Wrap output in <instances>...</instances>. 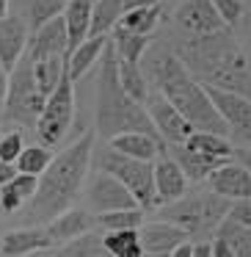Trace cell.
<instances>
[{
	"label": "cell",
	"mask_w": 251,
	"mask_h": 257,
	"mask_svg": "<svg viewBox=\"0 0 251 257\" xmlns=\"http://www.w3.org/2000/svg\"><path fill=\"white\" fill-rule=\"evenodd\" d=\"M94 130H86L78 141L64 147L58 155H53L50 166L39 174L36 194L25 205V221L28 227H42L61 216L64 210L72 207L78 194L83 191V183L89 177L91 166V150H94Z\"/></svg>",
	"instance_id": "1"
},
{
	"label": "cell",
	"mask_w": 251,
	"mask_h": 257,
	"mask_svg": "<svg viewBox=\"0 0 251 257\" xmlns=\"http://www.w3.org/2000/svg\"><path fill=\"white\" fill-rule=\"evenodd\" d=\"M201 86L232 91L251 100V67L245 53L234 42L232 31L223 28L215 34L190 36L174 53Z\"/></svg>",
	"instance_id": "2"
},
{
	"label": "cell",
	"mask_w": 251,
	"mask_h": 257,
	"mask_svg": "<svg viewBox=\"0 0 251 257\" xmlns=\"http://www.w3.org/2000/svg\"><path fill=\"white\" fill-rule=\"evenodd\" d=\"M146 72L155 80L157 91L182 113V119L193 130L201 133H215L226 136V122L218 116V111L212 108L210 97H207L204 86L185 69V64L174 56L171 50H152V56L146 58Z\"/></svg>",
	"instance_id": "3"
},
{
	"label": "cell",
	"mask_w": 251,
	"mask_h": 257,
	"mask_svg": "<svg viewBox=\"0 0 251 257\" xmlns=\"http://www.w3.org/2000/svg\"><path fill=\"white\" fill-rule=\"evenodd\" d=\"M94 133L111 141L119 133H146L152 139L160 141L157 130L152 127L146 108L133 102L124 89L119 86L116 75V50H113L111 39H108L105 50L100 56V80H97V122Z\"/></svg>",
	"instance_id": "4"
},
{
	"label": "cell",
	"mask_w": 251,
	"mask_h": 257,
	"mask_svg": "<svg viewBox=\"0 0 251 257\" xmlns=\"http://www.w3.org/2000/svg\"><path fill=\"white\" fill-rule=\"evenodd\" d=\"M232 202H226L223 196L212 194V191H201V194H185L182 199L171 202L163 207V221H171L177 227H182L188 235H201L215 229L223 218L229 216Z\"/></svg>",
	"instance_id": "5"
},
{
	"label": "cell",
	"mask_w": 251,
	"mask_h": 257,
	"mask_svg": "<svg viewBox=\"0 0 251 257\" xmlns=\"http://www.w3.org/2000/svg\"><path fill=\"white\" fill-rule=\"evenodd\" d=\"M47 97L36 89L34 83V69H31V56L23 53L14 69L9 72V91H6V105L0 111V116L6 122H14L20 127H34L39 119L42 108H45Z\"/></svg>",
	"instance_id": "6"
},
{
	"label": "cell",
	"mask_w": 251,
	"mask_h": 257,
	"mask_svg": "<svg viewBox=\"0 0 251 257\" xmlns=\"http://www.w3.org/2000/svg\"><path fill=\"white\" fill-rule=\"evenodd\" d=\"M75 122V83L69 78V72L61 75L58 86L47 94L45 108H42L39 119H36V136H39L42 147H58L67 139L69 127Z\"/></svg>",
	"instance_id": "7"
},
{
	"label": "cell",
	"mask_w": 251,
	"mask_h": 257,
	"mask_svg": "<svg viewBox=\"0 0 251 257\" xmlns=\"http://www.w3.org/2000/svg\"><path fill=\"white\" fill-rule=\"evenodd\" d=\"M100 172L116 177L130 191V196L135 199V205L141 210L155 207V174H152V163L135 161V158H124L119 152L108 150L100 161Z\"/></svg>",
	"instance_id": "8"
},
{
	"label": "cell",
	"mask_w": 251,
	"mask_h": 257,
	"mask_svg": "<svg viewBox=\"0 0 251 257\" xmlns=\"http://www.w3.org/2000/svg\"><path fill=\"white\" fill-rule=\"evenodd\" d=\"M204 91L210 97L212 108L218 111V116L226 122L229 133L237 141L251 147V100H245L240 94H232V91L212 89V86H204Z\"/></svg>",
	"instance_id": "9"
},
{
	"label": "cell",
	"mask_w": 251,
	"mask_h": 257,
	"mask_svg": "<svg viewBox=\"0 0 251 257\" xmlns=\"http://www.w3.org/2000/svg\"><path fill=\"white\" fill-rule=\"evenodd\" d=\"M146 116H149L152 127L157 130L163 144H182V141L193 133V127L182 119V113H179L160 91L146 97Z\"/></svg>",
	"instance_id": "10"
},
{
	"label": "cell",
	"mask_w": 251,
	"mask_h": 257,
	"mask_svg": "<svg viewBox=\"0 0 251 257\" xmlns=\"http://www.w3.org/2000/svg\"><path fill=\"white\" fill-rule=\"evenodd\" d=\"M86 199L94 207L97 213H111V210H130V207H138L135 199L130 196V191L119 183L116 177L100 172L94 174V180L89 183V191H86Z\"/></svg>",
	"instance_id": "11"
},
{
	"label": "cell",
	"mask_w": 251,
	"mask_h": 257,
	"mask_svg": "<svg viewBox=\"0 0 251 257\" xmlns=\"http://www.w3.org/2000/svg\"><path fill=\"white\" fill-rule=\"evenodd\" d=\"M207 185H210L212 194L223 196L226 202L251 199V174L237 161H226L218 169H212L210 177H207Z\"/></svg>",
	"instance_id": "12"
},
{
	"label": "cell",
	"mask_w": 251,
	"mask_h": 257,
	"mask_svg": "<svg viewBox=\"0 0 251 257\" xmlns=\"http://www.w3.org/2000/svg\"><path fill=\"white\" fill-rule=\"evenodd\" d=\"M152 174H155V207H166L188 194L190 180L168 155H160L152 163Z\"/></svg>",
	"instance_id": "13"
},
{
	"label": "cell",
	"mask_w": 251,
	"mask_h": 257,
	"mask_svg": "<svg viewBox=\"0 0 251 257\" xmlns=\"http://www.w3.org/2000/svg\"><path fill=\"white\" fill-rule=\"evenodd\" d=\"M138 238H141V249L144 254H155V257H168L179 243L188 240V232L182 227L171 221H149V224H141L138 227Z\"/></svg>",
	"instance_id": "14"
},
{
	"label": "cell",
	"mask_w": 251,
	"mask_h": 257,
	"mask_svg": "<svg viewBox=\"0 0 251 257\" xmlns=\"http://www.w3.org/2000/svg\"><path fill=\"white\" fill-rule=\"evenodd\" d=\"M177 25L182 31H188L190 36H204V34H215L223 31V20L215 14L210 0H185L177 9Z\"/></svg>",
	"instance_id": "15"
},
{
	"label": "cell",
	"mask_w": 251,
	"mask_h": 257,
	"mask_svg": "<svg viewBox=\"0 0 251 257\" xmlns=\"http://www.w3.org/2000/svg\"><path fill=\"white\" fill-rule=\"evenodd\" d=\"M28 39H31V31L20 14L0 17V64L6 67V72H12L14 64L20 61V56L28 47Z\"/></svg>",
	"instance_id": "16"
},
{
	"label": "cell",
	"mask_w": 251,
	"mask_h": 257,
	"mask_svg": "<svg viewBox=\"0 0 251 257\" xmlns=\"http://www.w3.org/2000/svg\"><path fill=\"white\" fill-rule=\"evenodd\" d=\"M31 58H67V28L64 20L56 17L39 31H34L25 47Z\"/></svg>",
	"instance_id": "17"
},
{
	"label": "cell",
	"mask_w": 251,
	"mask_h": 257,
	"mask_svg": "<svg viewBox=\"0 0 251 257\" xmlns=\"http://www.w3.org/2000/svg\"><path fill=\"white\" fill-rule=\"evenodd\" d=\"M53 240L45 232V227H20V229H9L0 238V254L3 257H31L36 251L50 249Z\"/></svg>",
	"instance_id": "18"
},
{
	"label": "cell",
	"mask_w": 251,
	"mask_h": 257,
	"mask_svg": "<svg viewBox=\"0 0 251 257\" xmlns=\"http://www.w3.org/2000/svg\"><path fill=\"white\" fill-rule=\"evenodd\" d=\"M94 227H97V221H94L91 213L78 210V207H69V210L61 213V216H56L53 221L45 224V232L50 235L53 246H58V243H67V240L80 238V235H89Z\"/></svg>",
	"instance_id": "19"
},
{
	"label": "cell",
	"mask_w": 251,
	"mask_h": 257,
	"mask_svg": "<svg viewBox=\"0 0 251 257\" xmlns=\"http://www.w3.org/2000/svg\"><path fill=\"white\" fill-rule=\"evenodd\" d=\"M111 150L124 158H135V161L155 163L160 155H166V144L146 133H119L111 139Z\"/></svg>",
	"instance_id": "20"
},
{
	"label": "cell",
	"mask_w": 251,
	"mask_h": 257,
	"mask_svg": "<svg viewBox=\"0 0 251 257\" xmlns=\"http://www.w3.org/2000/svg\"><path fill=\"white\" fill-rule=\"evenodd\" d=\"M64 28H67V56L89 39V25H91V0H67V9L61 14Z\"/></svg>",
	"instance_id": "21"
},
{
	"label": "cell",
	"mask_w": 251,
	"mask_h": 257,
	"mask_svg": "<svg viewBox=\"0 0 251 257\" xmlns=\"http://www.w3.org/2000/svg\"><path fill=\"white\" fill-rule=\"evenodd\" d=\"M185 147H188L190 152H196V155L207 158V161H212L215 166H221V163L232 161L234 155V147L226 141V136H215V133H201V130H193V133L188 136V139L182 141Z\"/></svg>",
	"instance_id": "22"
},
{
	"label": "cell",
	"mask_w": 251,
	"mask_h": 257,
	"mask_svg": "<svg viewBox=\"0 0 251 257\" xmlns=\"http://www.w3.org/2000/svg\"><path fill=\"white\" fill-rule=\"evenodd\" d=\"M108 39H111V36H89V39L80 42V45L67 56V72H69V78H72V83L80 80L97 61H100Z\"/></svg>",
	"instance_id": "23"
},
{
	"label": "cell",
	"mask_w": 251,
	"mask_h": 257,
	"mask_svg": "<svg viewBox=\"0 0 251 257\" xmlns=\"http://www.w3.org/2000/svg\"><path fill=\"white\" fill-rule=\"evenodd\" d=\"M36 185L39 177H31V174H14V180H9L6 185H0V207L6 213H17L28 205V199L36 194Z\"/></svg>",
	"instance_id": "24"
},
{
	"label": "cell",
	"mask_w": 251,
	"mask_h": 257,
	"mask_svg": "<svg viewBox=\"0 0 251 257\" xmlns=\"http://www.w3.org/2000/svg\"><path fill=\"white\" fill-rule=\"evenodd\" d=\"M31 257H108L105 249H102L100 238L94 232L89 235H80L75 240H67V243H58V246H50L45 251H36Z\"/></svg>",
	"instance_id": "25"
},
{
	"label": "cell",
	"mask_w": 251,
	"mask_h": 257,
	"mask_svg": "<svg viewBox=\"0 0 251 257\" xmlns=\"http://www.w3.org/2000/svg\"><path fill=\"white\" fill-rule=\"evenodd\" d=\"M171 161L177 163V166L182 169L185 177L193 180V183H199V180H207L212 169H218L212 161H207V158H201V155H196V152H190L185 144H171Z\"/></svg>",
	"instance_id": "26"
},
{
	"label": "cell",
	"mask_w": 251,
	"mask_h": 257,
	"mask_svg": "<svg viewBox=\"0 0 251 257\" xmlns=\"http://www.w3.org/2000/svg\"><path fill=\"white\" fill-rule=\"evenodd\" d=\"M102 249L108 257H144L138 229H119V232H105L100 238Z\"/></svg>",
	"instance_id": "27"
},
{
	"label": "cell",
	"mask_w": 251,
	"mask_h": 257,
	"mask_svg": "<svg viewBox=\"0 0 251 257\" xmlns=\"http://www.w3.org/2000/svg\"><path fill=\"white\" fill-rule=\"evenodd\" d=\"M215 238H221L232 249L234 257H251V229L243 227L240 221H234L232 216H226L215 227Z\"/></svg>",
	"instance_id": "28"
},
{
	"label": "cell",
	"mask_w": 251,
	"mask_h": 257,
	"mask_svg": "<svg viewBox=\"0 0 251 257\" xmlns=\"http://www.w3.org/2000/svg\"><path fill=\"white\" fill-rule=\"evenodd\" d=\"M157 20H160V6H144V9L124 12L113 28L127 31V34H135V36H149L155 31Z\"/></svg>",
	"instance_id": "29"
},
{
	"label": "cell",
	"mask_w": 251,
	"mask_h": 257,
	"mask_svg": "<svg viewBox=\"0 0 251 257\" xmlns=\"http://www.w3.org/2000/svg\"><path fill=\"white\" fill-rule=\"evenodd\" d=\"M31 69H34L36 89L47 97L58 86L61 75L67 72V58H31Z\"/></svg>",
	"instance_id": "30"
},
{
	"label": "cell",
	"mask_w": 251,
	"mask_h": 257,
	"mask_svg": "<svg viewBox=\"0 0 251 257\" xmlns=\"http://www.w3.org/2000/svg\"><path fill=\"white\" fill-rule=\"evenodd\" d=\"M122 17V3L119 0H97L91 3V25L89 36H108L113 31V25Z\"/></svg>",
	"instance_id": "31"
},
{
	"label": "cell",
	"mask_w": 251,
	"mask_h": 257,
	"mask_svg": "<svg viewBox=\"0 0 251 257\" xmlns=\"http://www.w3.org/2000/svg\"><path fill=\"white\" fill-rule=\"evenodd\" d=\"M149 39L152 36H135V34H127V31H119L113 28V50H116V58L119 61H127V64H138L144 58V50L149 47Z\"/></svg>",
	"instance_id": "32"
},
{
	"label": "cell",
	"mask_w": 251,
	"mask_h": 257,
	"mask_svg": "<svg viewBox=\"0 0 251 257\" xmlns=\"http://www.w3.org/2000/svg\"><path fill=\"white\" fill-rule=\"evenodd\" d=\"M116 75H119V86L124 89V94L130 97L133 102H146L149 91H146V80L144 72L138 69V64H127V61H119L116 58Z\"/></svg>",
	"instance_id": "33"
},
{
	"label": "cell",
	"mask_w": 251,
	"mask_h": 257,
	"mask_svg": "<svg viewBox=\"0 0 251 257\" xmlns=\"http://www.w3.org/2000/svg\"><path fill=\"white\" fill-rule=\"evenodd\" d=\"M97 227L105 232H119V229H138L144 224V210L130 207V210H111V213H97L94 216Z\"/></svg>",
	"instance_id": "34"
},
{
	"label": "cell",
	"mask_w": 251,
	"mask_h": 257,
	"mask_svg": "<svg viewBox=\"0 0 251 257\" xmlns=\"http://www.w3.org/2000/svg\"><path fill=\"white\" fill-rule=\"evenodd\" d=\"M64 9H67V0H28V20H25V25L34 34L50 20L61 17Z\"/></svg>",
	"instance_id": "35"
},
{
	"label": "cell",
	"mask_w": 251,
	"mask_h": 257,
	"mask_svg": "<svg viewBox=\"0 0 251 257\" xmlns=\"http://www.w3.org/2000/svg\"><path fill=\"white\" fill-rule=\"evenodd\" d=\"M50 161H53V152L47 150V147L31 144V147H23V152H20V158H17V163H14V166H17L20 174L39 177V174L50 166Z\"/></svg>",
	"instance_id": "36"
},
{
	"label": "cell",
	"mask_w": 251,
	"mask_h": 257,
	"mask_svg": "<svg viewBox=\"0 0 251 257\" xmlns=\"http://www.w3.org/2000/svg\"><path fill=\"white\" fill-rule=\"evenodd\" d=\"M212 9H215V14L223 20V25L226 28H232V25L240 23V17H243L245 6H243V0H210Z\"/></svg>",
	"instance_id": "37"
},
{
	"label": "cell",
	"mask_w": 251,
	"mask_h": 257,
	"mask_svg": "<svg viewBox=\"0 0 251 257\" xmlns=\"http://www.w3.org/2000/svg\"><path fill=\"white\" fill-rule=\"evenodd\" d=\"M23 147H25V141H23V133H20V130H9V133H3L0 136V161L17 163Z\"/></svg>",
	"instance_id": "38"
},
{
	"label": "cell",
	"mask_w": 251,
	"mask_h": 257,
	"mask_svg": "<svg viewBox=\"0 0 251 257\" xmlns=\"http://www.w3.org/2000/svg\"><path fill=\"white\" fill-rule=\"evenodd\" d=\"M229 216L234 218V221H240L243 227L251 229V199H240L234 202L232 207H229Z\"/></svg>",
	"instance_id": "39"
},
{
	"label": "cell",
	"mask_w": 251,
	"mask_h": 257,
	"mask_svg": "<svg viewBox=\"0 0 251 257\" xmlns=\"http://www.w3.org/2000/svg\"><path fill=\"white\" fill-rule=\"evenodd\" d=\"M232 161H237L240 166H243V169H248V174H251V147H234Z\"/></svg>",
	"instance_id": "40"
},
{
	"label": "cell",
	"mask_w": 251,
	"mask_h": 257,
	"mask_svg": "<svg viewBox=\"0 0 251 257\" xmlns=\"http://www.w3.org/2000/svg\"><path fill=\"white\" fill-rule=\"evenodd\" d=\"M122 3V14L133 12V9H144V6H157V0H119Z\"/></svg>",
	"instance_id": "41"
},
{
	"label": "cell",
	"mask_w": 251,
	"mask_h": 257,
	"mask_svg": "<svg viewBox=\"0 0 251 257\" xmlns=\"http://www.w3.org/2000/svg\"><path fill=\"white\" fill-rule=\"evenodd\" d=\"M14 174H17V166H14V163L0 161V185H6L9 180H14Z\"/></svg>",
	"instance_id": "42"
},
{
	"label": "cell",
	"mask_w": 251,
	"mask_h": 257,
	"mask_svg": "<svg viewBox=\"0 0 251 257\" xmlns=\"http://www.w3.org/2000/svg\"><path fill=\"white\" fill-rule=\"evenodd\" d=\"M6 91H9V72H6V67L0 64V111L6 105Z\"/></svg>",
	"instance_id": "43"
},
{
	"label": "cell",
	"mask_w": 251,
	"mask_h": 257,
	"mask_svg": "<svg viewBox=\"0 0 251 257\" xmlns=\"http://www.w3.org/2000/svg\"><path fill=\"white\" fill-rule=\"evenodd\" d=\"M190 257H212V254H210V243H207V240L190 243Z\"/></svg>",
	"instance_id": "44"
},
{
	"label": "cell",
	"mask_w": 251,
	"mask_h": 257,
	"mask_svg": "<svg viewBox=\"0 0 251 257\" xmlns=\"http://www.w3.org/2000/svg\"><path fill=\"white\" fill-rule=\"evenodd\" d=\"M168 257H190V243H188V240H185V243H179Z\"/></svg>",
	"instance_id": "45"
},
{
	"label": "cell",
	"mask_w": 251,
	"mask_h": 257,
	"mask_svg": "<svg viewBox=\"0 0 251 257\" xmlns=\"http://www.w3.org/2000/svg\"><path fill=\"white\" fill-rule=\"evenodd\" d=\"M9 14V0H0V17H6Z\"/></svg>",
	"instance_id": "46"
},
{
	"label": "cell",
	"mask_w": 251,
	"mask_h": 257,
	"mask_svg": "<svg viewBox=\"0 0 251 257\" xmlns=\"http://www.w3.org/2000/svg\"><path fill=\"white\" fill-rule=\"evenodd\" d=\"M144 257H155V254H144Z\"/></svg>",
	"instance_id": "47"
},
{
	"label": "cell",
	"mask_w": 251,
	"mask_h": 257,
	"mask_svg": "<svg viewBox=\"0 0 251 257\" xmlns=\"http://www.w3.org/2000/svg\"><path fill=\"white\" fill-rule=\"evenodd\" d=\"M91 3H97V0H91Z\"/></svg>",
	"instance_id": "48"
},
{
	"label": "cell",
	"mask_w": 251,
	"mask_h": 257,
	"mask_svg": "<svg viewBox=\"0 0 251 257\" xmlns=\"http://www.w3.org/2000/svg\"><path fill=\"white\" fill-rule=\"evenodd\" d=\"M157 3H160V0H157Z\"/></svg>",
	"instance_id": "49"
}]
</instances>
